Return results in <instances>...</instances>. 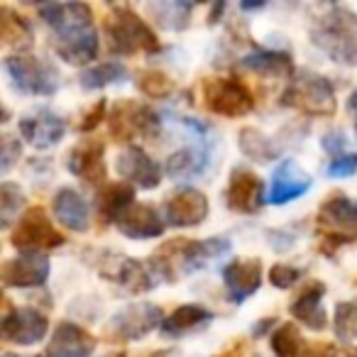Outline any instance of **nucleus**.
I'll list each match as a JSON object with an SVG mask.
<instances>
[{"mask_svg":"<svg viewBox=\"0 0 357 357\" xmlns=\"http://www.w3.org/2000/svg\"><path fill=\"white\" fill-rule=\"evenodd\" d=\"M233 243L228 238H208V240H169L149 257V269L154 272L157 282L174 284L181 277L208 267L211 262L230 255Z\"/></svg>","mask_w":357,"mask_h":357,"instance_id":"1","label":"nucleus"},{"mask_svg":"<svg viewBox=\"0 0 357 357\" xmlns=\"http://www.w3.org/2000/svg\"><path fill=\"white\" fill-rule=\"evenodd\" d=\"M311 45L342 66H357V13L347 6H328L311 22Z\"/></svg>","mask_w":357,"mask_h":357,"instance_id":"2","label":"nucleus"},{"mask_svg":"<svg viewBox=\"0 0 357 357\" xmlns=\"http://www.w3.org/2000/svg\"><path fill=\"white\" fill-rule=\"evenodd\" d=\"M103 32L108 37V47L118 56L157 54V32L147 25V20L137 15L130 6H113L103 20Z\"/></svg>","mask_w":357,"mask_h":357,"instance_id":"3","label":"nucleus"},{"mask_svg":"<svg viewBox=\"0 0 357 357\" xmlns=\"http://www.w3.org/2000/svg\"><path fill=\"white\" fill-rule=\"evenodd\" d=\"M279 103L284 108H294L298 113L308 115V118H333L337 110L335 89L333 84L321 74L303 69L289 81L284 89Z\"/></svg>","mask_w":357,"mask_h":357,"instance_id":"4","label":"nucleus"},{"mask_svg":"<svg viewBox=\"0 0 357 357\" xmlns=\"http://www.w3.org/2000/svg\"><path fill=\"white\" fill-rule=\"evenodd\" d=\"M3 69L10 76L15 91L25 96H54L61 86V76L50 59L35 54H10L3 59Z\"/></svg>","mask_w":357,"mask_h":357,"instance_id":"5","label":"nucleus"},{"mask_svg":"<svg viewBox=\"0 0 357 357\" xmlns=\"http://www.w3.org/2000/svg\"><path fill=\"white\" fill-rule=\"evenodd\" d=\"M201 98L211 113L220 118H243L252 113L255 93L238 76H213L201 84Z\"/></svg>","mask_w":357,"mask_h":357,"instance_id":"6","label":"nucleus"},{"mask_svg":"<svg viewBox=\"0 0 357 357\" xmlns=\"http://www.w3.org/2000/svg\"><path fill=\"white\" fill-rule=\"evenodd\" d=\"M64 243L66 238L54 228V223L42 206L27 208L10 235V245L17 252H47V250L61 248Z\"/></svg>","mask_w":357,"mask_h":357,"instance_id":"7","label":"nucleus"},{"mask_svg":"<svg viewBox=\"0 0 357 357\" xmlns=\"http://www.w3.org/2000/svg\"><path fill=\"white\" fill-rule=\"evenodd\" d=\"M108 130L118 142L154 139L159 135V115L137 100H118L108 115Z\"/></svg>","mask_w":357,"mask_h":357,"instance_id":"8","label":"nucleus"},{"mask_svg":"<svg viewBox=\"0 0 357 357\" xmlns=\"http://www.w3.org/2000/svg\"><path fill=\"white\" fill-rule=\"evenodd\" d=\"M162 308L157 303L149 301H137L130 303V306L120 308L110 323L105 326V340L108 342H132L142 340L144 335L154 331V328H162Z\"/></svg>","mask_w":357,"mask_h":357,"instance_id":"9","label":"nucleus"},{"mask_svg":"<svg viewBox=\"0 0 357 357\" xmlns=\"http://www.w3.org/2000/svg\"><path fill=\"white\" fill-rule=\"evenodd\" d=\"M50 333V318L47 313H42L40 308H10V303L6 301V313H3V323H0V337L3 342L10 345H37L40 340H45V335Z\"/></svg>","mask_w":357,"mask_h":357,"instance_id":"10","label":"nucleus"},{"mask_svg":"<svg viewBox=\"0 0 357 357\" xmlns=\"http://www.w3.org/2000/svg\"><path fill=\"white\" fill-rule=\"evenodd\" d=\"M50 257L45 252H20L6 259L0 267V279L8 289H40L50 279Z\"/></svg>","mask_w":357,"mask_h":357,"instance_id":"11","label":"nucleus"},{"mask_svg":"<svg viewBox=\"0 0 357 357\" xmlns=\"http://www.w3.org/2000/svg\"><path fill=\"white\" fill-rule=\"evenodd\" d=\"M100 274H103L105 279H110V282H115L128 294H144L159 284L154 272L149 269V264L139 262V259H132V257H123L120 252H118V257H115L113 252L105 255L103 264H100Z\"/></svg>","mask_w":357,"mask_h":357,"instance_id":"12","label":"nucleus"},{"mask_svg":"<svg viewBox=\"0 0 357 357\" xmlns=\"http://www.w3.org/2000/svg\"><path fill=\"white\" fill-rule=\"evenodd\" d=\"M208 199L199 189H178L164 201V220L172 228H196L208 218Z\"/></svg>","mask_w":357,"mask_h":357,"instance_id":"13","label":"nucleus"},{"mask_svg":"<svg viewBox=\"0 0 357 357\" xmlns=\"http://www.w3.org/2000/svg\"><path fill=\"white\" fill-rule=\"evenodd\" d=\"M264 184L252 169L235 167L230 174L228 189H225V204L230 211L243 215H255L264 206Z\"/></svg>","mask_w":357,"mask_h":357,"instance_id":"14","label":"nucleus"},{"mask_svg":"<svg viewBox=\"0 0 357 357\" xmlns=\"http://www.w3.org/2000/svg\"><path fill=\"white\" fill-rule=\"evenodd\" d=\"M52 47L59 54V59H64L71 66H84L98 56L100 42H98V32L93 25H84V27H71L64 32H54L52 35Z\"/></svg>","mask_w":357,"mask_h":357,"instance_id":"15","label":"nucleus"},{"mask_svg":"<svg viewBox=\"0 0 357 357\" xmlns=\"http://www.w3.org/2000/svg\"><path fill=\"white\" fill-rule=\"evenodd\" d=\"M25 142L35 149H52L64 139L66 135V120L56 115L50 108H40L35 113H27L20 118L17 125Z\"/></svg>","mask_w":357,"mask_h":357,"instance_id":"16","label":"nucleus"},{"mask_svg":"<svg viewBox=\"0 0 357 357\" xmlns=\"http://www.w3.org/2000/svg\"><path fill=\"white\" fill-rule=\"evenodd\" d=\"M115 169L125 181H130V186L137 189L152 191L162 184V167L139 144H128L115 159Z\"/></svg>","mask_w":357,"mask_h":357,"instance_id":"17","label":"nucleus"},{"mask_svg":"<svg viewBox=\"0 0 357 357\" xmlns=\"http://www.w3.org/2000/svg\"><path fill=\"white\" fill-rule=\"evenodd\" d=\"M66 169L86 184L98 186L105 181V144L98 137H86L69 149Z\"/></svg>","mask_w":357,"mask_h":357,"instance_id":"18","label":"nucleus"},{"mask_svg":"<svg viewBox=\"0 0 357 357\" xmlns=\"http://www.w3.org/2000/svg\"><path fill=\"white\" fill-rule=\"evenodd\" d=\"M311 189H313L311 174L303 172L294 159H284V162L274 169L267 201L274 206H287V204H291V201L306 196Z\"/></svg>","mask_w":357,"mask_h":357,"instance_id":"19","label":"nucleus"},{"mask_svg":"<svg viewBox=\"0 0 357 357\" xmlns=\"http://www.w3.org/2000/svg\"><path fill=\"white\" fill-rule=\"evenodd\" d=\"M318 233H335L357 240V201L331 194L318 208Z\"/></svg>","mask_w":357,"mask_h":357,"instance_id":"20","label":"nucleus"},{"mask_svg":"<svg viewBox=\"0 0 357 357\" xmlns=\"http://www.w3.org/2000/svg\"><path fill=\"white\" fill-rule=\"evenodd\" d=\"M96 352V337L79 323L64 321L52 333L45 357H91Z\"/></svg>","mask_w":357,"mask_h":357,"instance_id":"21","label":"nucleus"},{"mask_svg":"<svg viewBox=\"0 0 357 357\" xmlns=\"http://www.w3.org/2000/svg\"><path fill=\"white\" fill-rule=\"evenodd\" d=\"M223 282L230 301L243 303L262 287V259H235L223 269Z\"/></svg>","mask_w":357,"mask_h":357,"instance_id":"22","label":"nucleus"},{"mask_svg":"<svg viewBox=\"0 0 357 357\" xmlns=\"http://www.w3.org/2000/svg\"><path fill=\"white\" fill-rule=\"evenodd\" d=\"M323 296H326V284L313 279L308 282L289 303V311L301 326L311 331H323L328 326V313L323 308Z\"/></svg>","mask_w":357,"mask_h":357,"instance_id":"23","label":"nucleus"},{"mask_svg":"<svg viewBox=\"0 0 357 357\" xmlns=\"http://www.w3.org/2000/svg\"><path fill=\"white\" fill-rule=\"evenodd\" d=\"M115 225L118 233L128 240H152L164 233L167 220L152 204H135Z\"/></svg>","mask_w":357,"mask_h":357,"instance_id":"24","label":"nucleus"},{"mask_svg":"<svg viewBox=\"0 0 357 357\" xmlns=\"http://www.w3.org/2000/svg\"><path fill=\"white\" fill-rule=\"evenodd\" d=\"M52 211H54V218L71 233H86L91 228L89 201L71 186L56 191L54 201H52Z\"/></svg>","mask_w":357,"mask_h":357,"instance_id":"25","label":"nucleus"},{"mask_svg":"<svg viewBox=\"0 0 357 357\" xmlns=\"http://www.w3.org/2000/svg\"><path fill=\"white\" fill-rule=\"evenodd\" d=\"M215 313H211L206 306H199V303H184L178 306L174 313H169L162 323V335L167 337H184L191 335V333H199L204 328H208L213 323Z\"/></svg>","mask_w":357,"mask_h":357,"instance_id":"26","label":"nucleus"},{"mask_svg":"<svg viewBox=\"0 0 357 357\" xmlns=\"http://www.w3.org/2000/svg\"><path fill=\"white\" fill-rule=\"evenodd\" d=\"M40 17L52 30V35L71 27L93 25V10L86 3H47L40 6Z\"/></svg>","mask_w":357,"mask_h":357,"instance_id":"27","label":"nucleus"},{"mask_svg":"<svg viewBox=\"0 0 357 357\" xmlns=\"http://www.w3.org/2000/svg\"><path fill=\"white\" fill-rule=\"evenodd\" d=\"M245 69L255 71L259 76H269V79H289L296 76L294 71V56L282 50H255L240 59Z\"/></svg>","mask_w":357,"mask_h":357,"instance_id":"28","label":"nucleus"},{"mask_svg":"<svg viewBox=\"0 0 357 357\" xmlns=\"http://www.w3.org/2000/svg\"><path fill=\"white\" fill-rule=\"evenodd\" d=\"M135 206V189L130 184H105L96 196V208H98L100 225L118 223L128 208Z\"/></svg>","mask_w":357,"mask_h":357,"instance_id":"29","label":"nucleus"},{"mask_svg":"<svg viewBox=\"0 0 357 357\" xmlns=\"http://www.w3.org/2000/svg\"><path fill=\"white\" fill-rule=\"evenodd\" d=\"M194 8V3H184V0H167V3H149L147 13L162 30L184 32L191 25Z\"/></svg>","mask_w":357,"mask_h":357,"instance_id":"30","label":"nucleus"},{"mask_svg":"<svg viewBox=\"0 0 357 357\" xmlns=\"http://www.w3.org/2000/svg\"><path fill=\"white\" fill-rule=\"evenodd\" d=\"M0 40L13 50H27L35 40V30L25 15L15 13L10 6H3L0 8Z\"/></svg>","mask_w":357,"mask_h":357,"instance_id":"31","label":"nucleus"},{"mask_svg":"<svg viewBox=\"0 0 357 357\" xmlns=\"http://www.w3.org/2000/svg\"><path fill=\"white\" fill-rule=\"evenodd\" d=\"M208 152L204 147H184L176 149L174 154H169L167 164H164V172L172 178H191L199 176L208 167Z\"/></svg>","mask_w":357,"mask_h":357,"instance_id":"32","label":"nucleus"},{"mask_svg":"<svg viewBox=\"0 0 357 357\" xmlns=\"http://www.w3.org/2000/svg\"><path fill=\"white\" fill-rule=\"evenodd\" d=\"M238 147L245 157L255 159L259 164H269L282 154V147L274 142L269 135H264L257 128H243L238 135Z\"/></svg>","mask_w":357,"mask_h":357,"instance_id":"33","label":"nucleus"},{"mask_svg":"<svg viewBox=\"0 0 357 357\" xmlns=\"http://www.w3.org/2000/svg\"><path fill=\"white\" fill-rule=\"evenodd\" d=\"M128 66L120 61H100L96 66H89L79 74V84L84 91H100L113 84H125L128 81Z\"/></svg>","mask_w":357,"mask_h":357,"instance_id":"34","label":"nucleus"},{"mask_svg":"<svg viewBox=\"0 0 357 357\" xmlns=\"http://www.w3.org/2000/svg\"><path fill=\"white\" fill-rule=\"evenodd\" d=\"M272 352L274 357H311L313 347L306 342V337L301 335L294 323H282L277 326V331L272 333Z\"/></svg>","mask_w":357,"mask_h":357,"instance_id":"35","label":"nucleus"},{"mask_svg":"<svg viewBox=\"0 0 357 357\" xmlns=\"http://www.w3.org/2000/svg\"><path fill=\"white\" fill-rule=\"evenodd\" d=\"M25 191L20 189L17 184L13 181H3L0 184V228L8 230V228H15L13 220H20V211L25 206Z\"/></svg>","mask_w":357,"mask_h":357,"instance_id":"36","label":"nucleus"},{"mask_svg":"<svg viewBox=\"0 0 357 357\" xmlns=\"http://www.w3.org/2000/svg\"><path fill=\"white\" fill-rule=\"evenodd\" d=\"M137 89L139 93H144L147 98H157V100H164L176 91V84L169 74H164L162 69H144L137 74Z\"/></svg>","mask_w":357,"mask_h":357,"instance_id":"37","label":"nucleus"},{"mask_svg":"<svg viewBox=\"0 0 357 357\" xmlns=\"http://www.w3.org/2000/svg\"><path fill=\"white\" fill-rule=\"evenodd\" d=\"M333 331L340 340H357V298L337 303L333 313Z\"/></svg>","mask_w":357,"mask_h":357,"instance_id":"38","label":"nucleus"},{"mask_svg":"<svg viewBox=\"0 0 357 357\" xmlns=\"http://www.w3.org/2000/svg\"><path fill=\"white\" fill-rule=\"evenodd\" d=\"M22 154V144L17 137H13V135H3L0 137V172L8 174L13 169V164L20 159Z\"/></svg>","mask_w":357,"mask_h":357,"instance_id":"39","label":"nucleus"},{"mask_svg":"<svg viewBox=\"0 0 357 357\" xmlns=\"http://www.w3.org/2000/svg\"><path fill=\"white\" fill-rule=\"evenodd\" d=\"M301 269L291 267V264H274L269 269V282H272L274 289H291L301 279Z\"/></svg>","mask_w":357,"mask_h":357,"instance_id":"40","label":"nucleus"},{"mask_svg":"<svg viewBox=\"0 0 357 357\" xmlns=\"http://www.w3.org/2000/svg\"><path fill=\"white\" fill-rule=\"evenodd\" d=\"M357 172V154L355 152H345L340 157H333L326 167V174L333 178H347Z\"/></svg>","mask_w":357,"mask_h":357,"instance_id":"41","label":"nucleus"},{"mask_svg":"<svg viewBox=\"0 0 357 357\" xmlns=\"http://www.w3.org/2000/svg\"><path fill=\"white\" fill-rule=\"evenodd\" d=\"M105 100L100 98V100H96L93 105H91L89 110H86L84 113V120H81L79 123V130L81 132H93L96 128H98L100 123H103V118H108V115H105Z\"/></svg>","mask_w":357,"mask_h":357,"instance_id":"42","label":"nucleus"},{"mask_svg":"<svg viewBox=\"0 0 357 357\" xmlns=\"http://www.w3.org/2000/svg\"><path fill=\"white\" fill-rule=\"evenodd\" d=\"M321 144L323 149H326L328 154L333 157H340V154H345V144H347V137L342 130H333V132H326L321 137Z\"/></svg>","mask_w":357,"mask_h":357,"instance_id":"43","label":"nucleus"},{"mask_svg":"<svg viewBox=\"0 0 357 357\" xmlns=\"http://www.w3.org/2000/svg\"><path fill=\"white\" fill-rule=\"evenodd\" d=\"M274 326H277V318H274V316L262 318V321H257L252 326V335L255 337H262V335H267V333H274V331H277Z\"/></svg>","mask_w":357,"mask_h":357,"instance_id":"44","label":"nucleus"},{"mask_svg":"<svg viewBox=\"0 0 357 357\" xmlns=\"http://www.w3.org/2000/svg\"><path fill=\"white\" fill-rule=\"evenodd\" d=\"M311 357H350V355H345V352L337 350V347H333V345H316L311 352Z\"/></svg>","mask_w":357,"mask_h":357,"instance_id":"45","label":"nucleus"},{"mask_svg":"<svg viewBox=\"0 0 357 357\" xmlns=\"http://www.w3.org/2000/svg\"><path fill=\"white\" fill-rule=\"evenodd\" d=\"M220 357H248V347H245V342H235L233 350H225Z\"/></svg>","mask_w":357,"mask_h":357,"instance_id":"46","label":"nucleus"},{"mask_svg":"<svg viewBox=\"0 0 357 357\" xmlns=\"http://www.w3.org/2000/svg\"><path fill=\"white\" fill-rule=\"evenodd\" d=\"M347 110L355 115V130H357V91H352L350 98H347Z\"/></svg>","mask_w":357,"mask_h":357,"instance_id":"47","label":"nucleus"},{"mask_svg":"<svg viewBox=\"0 0 357 357\" xmlns=\"http://www.w3.org/2000/svg\"><path fill=\"white\" fill-rule=\"evenodd\" d=\"M225 10V6L223 3H218V8H213V10H211V17H208V25H215V22L220 20V13Z\"/></svg>","mask_w":357,"mask_h":357,"instance_id":"48","label":"nucleus"},{"mask_svg":"<svg viewBox=\"0 0 357 357\" xmlns=\"http://www.w3.org/2000/svg\"><path fill=\"white\" fill-rule=\"evenodd\" d=\"M0 357H40V355H17V352H3Z\"/></svg>","mask_w":357,"mask_h":357,"instance_id":"49","label":"nucleus"},{"mask_svg":"<svg viewBox=\"0 0 357 357\" xmlns=\"http://www.w3.org/2000/svg\"><path fill=\"white\" fill-rule=\"evenodd\" d=\"M110 357H125V352H118V355H110Z\"/></svg>","mask_w":357,"mask_h":357,"instance_id":"50","label":"nucleus"}]
</instances>
